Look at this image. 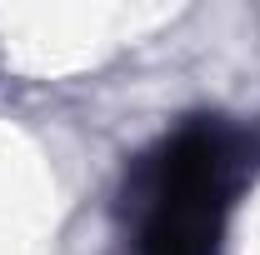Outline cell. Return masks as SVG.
Here are the masks:
<instances>
[{"mask_svg":"<svg viewBox=\"0 0 260 255\" xmlns=\"http://www.w3.org/2000/svg\"><path fill=\"white\" fill-rule=\"evenodd\" d=\"M240 135L220 120H190L125 175L135 255H220L235 195Z\"/></svg>","mask_w":260,"mask_h":255,"instance_id":"6da1fadb","label":"cell"}]
</instances>
